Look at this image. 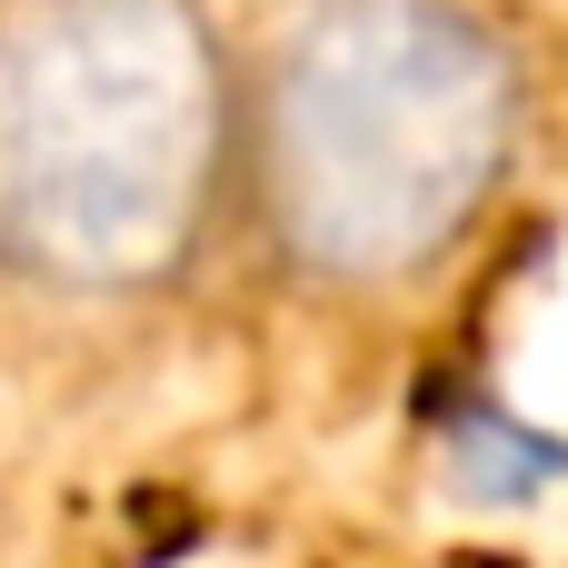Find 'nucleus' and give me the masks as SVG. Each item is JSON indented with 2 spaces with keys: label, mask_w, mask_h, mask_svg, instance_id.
Returning <instances> with one entry per match:
<instances>
[{
  "label": "nucleus",
  "mask_w": 568,
  "mask_h": 568,
  "mask_svg": "<svg viewBox=\"0 0 568 568\" xmlns=\"http://www.w3.org/2000/svg\"><path fill=\"white\" fill-rule=\"evenodd\" d=\"M240 200V60L210 0H0V290L130 310Z\"/></svg>",
  "instance_id": "f03ea898"
},
{
  "label": "nucleus",
  "mask_w": 568,
  "mask_h": 568,
  "mask_svg": "<svg viewBox=\"0 0 568 568\" xmlns=\"http://www.w3.org/2000/svg\"><path fill=\"white\" fill-rule=\"evenodd\" d=\"M529 70L479 0H290L240 70V210L320 300L419 290L499 200Z\"/></svg>",
  "instance_id": "f257e3e1"
}]
</instances>
